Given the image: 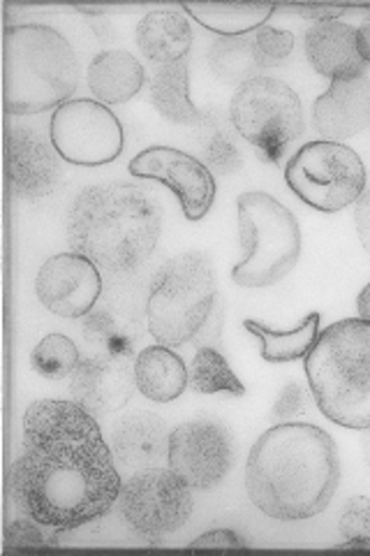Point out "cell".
I'll list each match as a JSON object with an SVG mask.
<instances>
[{
	"label": "cell",
	"mask_w": 370,
	"mask_h": 556,
	"mask_svg": "<svg viewBox=\"0 0 370 556\" xmlns=\"http://www.w3.org/2000/svg\"><path fill=\"white\" fill-rule=\"evenodd\" d=\"M114 462L91 413L77 402L40 399L24 415L14 503L51 531L93 525L118 503L123 480Z\"/></svg>",
	"instance_id": "cell-1"
},
{
	"label": "cell",
	"mask_w": 370,
	"mask_h": 556,
	"mask_svg": "<svg viewBox=\"0 0 370 556\" xmlns=\"http://www.w3.org/2000/svg\"><path fill=\"white\" fill-rule=\"evenodd\" d=\"M357 311H359V318L370 323V283L361 290L359 300H357Z\"/></svg>",
	"instance_id": "cell-39"
},
{
	"label": "cell",
	"mask_w": 370,
	"mask_h": 556,
	"mask_svg": "<svg viewBox=\"0 0 370 556\" xmlns=\"http://www.w3.org/2000/svg\"><path fill=\"white\" fill-rule=\"evenodd\" d=\"M88 89L102 104H123L132 100L146 84V70L130 51H102L88 65Z\"/></svg>",
	"instance_id": "cell-21"
},
{
	"label": "cell",
	"mask_w": 370,
	"mask_h": 556,
	"mask_svg": "<svg viewBox=\"0 0 370 556\" xmlns=\"http://www.w3.org/2000/svg\"><path fill=\"white\" fill-rule=\"evenodd\" d=\"M339 531L345 538V545L336 549H370V498L355 496L349 498L339 521Z\"/></svg>",
	"instance_id": "cell-31"
},
{
	"label": "cell",
	"mask_w": 370,
	"mask_h": 556,
	"mask_svg": "<svg viewBox=\"0 0 370 556\" xmlns=\"http://www.w3.org/2000/svg\"><path fill=\"white\" fill-rule=\"evenodd\" d=\"M79 348L65 334H47L33 348L30 364L33 369L49 380H61L73 376L79 367Z\"/></svg>",
	"instance_id": "cell-30"
},
{
	"label": "cell",
	"mask_w": 370,
	"mask_h": 556,
	"mask_svg": "<svg viewBox=\"0 0 370 556\" xmlns=\"http://www.w3.org/2000/svg\"><path fill=\"white\" fill-rule=\"evenodd\" d=\"M312 124L327 142H343L370 126V79L366 75L331 81L312 104Z\"/></svg>",
	"instance_id": "cell-17"
},
{
	"label": "cell",
	"mask_w": 370,
	"mask_h": 556,
	"mask_svg": "<svg viewBox=\"0 0 370 556\" xmlns=\"http://www.w3.org/2000/svg\"><path fill=\"white\" fill-rule=\"evenodd\" d=\"M77 10H79V12H84V14H93V16H95V14H102V12H104L102 8H77Z\"/></svg>",
	"instance_id": "cell-41"
},
{
	"label": "cell",
	"mask_w": 370,
	"mask_h": 556,
	"mask_svg": "<svg viewBox=\"0 0 370 556\" xmlns=\"http://www.w3.org/2000/svg\"><path fill=\"white\" fill-rule=\"evenodd\" d=\"M169 433L161 415L135 410L123 415L112 431V455L116 464L132 471L155 468L167 457Z\"/></svg>",
	"instance_id": "cell-20"
},
{
	"label": "cell",
	"mask_w": 370,
	"mask_h": 556,
	"mask_svg": "<svg viewBox=\"0 0 370 556\" xmlns=\"http://www.w3.org/2000/svg\"><path fill=\"white\" fill-rule=\"evenodd\" d=\"M306 378L317 408L347 429H370V323H333L306 357Z\"/></svg>",
	"instance_id": "cell-5"
},
{
	"label": "cell",
	"mask_w": 370,
	"mask_h": 556,
	"mask_svg": "<svg viewBox=\"0 0 370 556\" xmlns=\"http://www.w3.org/2000/svg\"><path fill=\"white\" fill-rule=\"evenodd\" d=\"M248 543L243 538L229 529H214L208 533H202L197 541H192L188 547L197 549V547H245Z\"/></svg>",
	"instance_id": "cell-35"
},
{
	"label": "cell",
	"mask_w": 370,
	"mask_h": 556,
	"mask_svg": "<svg viewBox=\"0 0 370 556\" xmlns=\"http://www.w3.org/2000/svg\"><path fill=\"white\" fill-rule=\"evenodd\" d=\"M137 45L142 54L157 65L186 61L192 47V28L179 12L157 10L137 24Z\"/></svg>",
	"instance_id": "cell-22"
},
{
	"label": "cell",
	"mask_w": 370,
	"mask_h": 556,
	"mask_svg": "<svg viewBox=\"0 0 370 556\" xmlns=\"http://www.w3.org/2000/svg\"><path fill=\"white\" fill-rule=\"evenodd\" d=\"M5 110L30 116L59 110L77 91L79 61L73 45L47 24L5 30Z\"/></svg>",
	"instance_id": "cell-4"
},
{
	"label": "cell",
	"mask_w": 370,
	"mask_h": 556,
	"mask_svg": "<svg viewBox=\"0 0 370 556\" xmlns=\"http://www.w3.org/2000/svg\"><path fill=\"white\" fill-rule=\"evenodd\" d=\"M336 441L306 422L273 425L255 441L245 464L253 506L271 519L298 521L320 515L339 492Z\"/></svg>",
	"instance_id": "cell-2"
},
{
	"label": "cell",
	"mask_w": 370,
	"mask_h": 556,
	"mask_svg": "<svg viewBox=\"0 0 370 556\" xmlns=\"http://www.w3.org/2000/svg\"><path fill=\"white\" fill-rule=\"evenodd\" d=\"M253 45L259 67H276L292 54L294 35L290 30L261 26L253 35Z\"/></svg>",
	"instance_id": "cell-32"
},
{
	"label": "cell",
	"mask_w": 370,
	"mask_h": 556,
	"mask_svg": "<svg viewBox=\"0 0 370 556\" xmlns=\"http://www.w3.org/2000/svg\"><path fill=\"white\" fill-rule=\"evenodd\" d=\"M366 431H368V437L363 439V452H366V459L370 464V429H366Z\"/></svg>",
	"instance_id": "cell-40"
},
{
	"label": "cell",
	"mask_w": 370,
	"mask_h": 556,
	"mask_svg": "<svg viewBox=\"0 0 370 556\" xmlns=\"http://www.w3.org/2000/svg\"><path fill=\"white\" fill-rule=\"evenodd\" d=\"M5 144L12 193L24 200H38L54 193L63 179V167L51 139L30 126H8Z\"/></svg>",
	"instance_id": "cell-16"
},
{
	"label": "cell",
	"mask_w": 370,
	"mask_h": 556,
	"mask_svg": "<svg viewBox=\"0 0 370 556\" xmlns=\"http://www.w3.org/2000/svg\"><path fill=\"white\" fill-rule=\"evenodd\" d=\"M188 382L190 388L200 394H218V392H227L234 396L245 394L243 382L237 378V374L232 371V367H229L222 353H218L216 348L210 345H202L195 353V359H192L188 369Z\"/></svg>",
	"instance_id": "cell-29"
},
{
	"label": "cell",
	"mask_w": 370,
	"mask_h": 556,
	"mask_svg": "<svg viewBox=\"0 0 370 556\" xmlns=\"http://www.w3.org/2000/svg\"><path fill=\"white\" fill-rule=\"evenodd\" d=\"M42 306L61 318H81L102 298L100 267L75 251L49 257L35 278Z\"/></svg>",
	"instance_id": "cell-14"
},
{
	"label": "cell",
	"mask_w": 370,
	"mask_h": 556,
	"mask_svg": "<svg viewBox=\"0 0 370 556\" xmlns=\"http://www.w3.org/2000/svg\"><path fill=\"white\" fill-rule=\"evenodd\" d=\"M210 70L229 84L243 86L259 77V63L255 56L253 38H220L208 51Z\"/></svg>",
	"instance_id": "cell-28"
},
{
	"label": "cell",
	"mask_w": 370,
	"mask_h": 556,
	"mask_svg": "<svg viewBox=\"0 0 370 556\" xmlns=\"http://www.w3.org/2000/svg\"><path fill=\"white\" fill-rule=\"evenodd\" d=\"M306 56L315 73L331 81L361 77L366 70L357 28L345 22L312 24L306 33Z\"/></svg>",
	"instance_id": "cell-19"
},
{
	"label": "cell",
	"mask_w": 370,
	"mask_h": 556,
	"mask_svg": "<svg viewBox=\"0 0 370 556\" xmlns=\"http://www.w3.org/2000/svg\"><path fill=\"white\" fill-rule=\"evenodd\" d=\"M161 232V202L151 190L126 181L84 188L67 212L69 249L110 274L142 267Z\"/></svg>",
	"instance_id": "cell-3"
},
{
	"label": "cell",
	"mask_w": 370,
	"mask_h": 556,
	"mask_svg": "<svg viewBox=\"0 0 370 556\" xmlns=\"http://www.w3.org/2000/svg\"><path fill=\"white\" fill-rule=\"evenodd\" d=\"M137 390L132 355L102 351L79 362L69 376V394L93 417H110L130 404Z\"/></svg>",
	"instance_id": "cell-15"
},
{
	"label": "cell",
	"mask_w": 370,
	"mask_h": 556,
	"mask_svg": "<svg viewBox=\"0 0 370 556\" xmlns=\"http://www.w3.org/2000/svg\"><path fill=\"white\" fill-rule=\"evenodd\" d=\"M102 300V298H100ZM146 304L142 306L130 290H110L84 323V337L110 353L132 355V348L144 337Z\"/></svg>",
	"instance_id": "cell-18"
},
{
	"label": "cell",
	"mask_w": 370,
	"mask_h": 556,
	"mask_svg": "<svg viewBox=\"0 0 370 556\" xmlns=\"http://www.w3.org/2000/svg\"><path fill=\"white\" fill-rule=\"evenodd\" d=\"M190 486L171 468H144L118 494V510L126 525L146 541L179 531L192 515Z\"/></svg>",
	"instance_id": "cell-11"
},
{
	"label": "cell",
	"mask_w": 370,
	"mask_h": 556,
	"mask_svg": "<svg viewBox=\"0 0 370 556\" xmlns=\"http://www.w3.org/2000/svg\"><path fill=\"white\" fill-rule=\"evenodd\" d=\"M216 298V271L204 253L190 251L167 260L146 294L151 337L167 348L192 341L206 327Z\"/></svg>",
	"instance_id": "cell-6"
},
{
	"label": "cell",
	"mask_w": 370,
	"mask_h": 556,
	"mask_svg": "<svg viewBox=\"0 0 370 556\" xmlns=\"http://www.w3.org/2000/svg\"><path fill=\"white\" fill-rule=\"evenodd\" d=\"M44 529H42L40 521H35L28 515L24 519H12L8 529H5V549L16 552V549L59 547L56 535L44 533Z\"/></svg>",
	"instance_id": "cell-33"
},
{
	"label": "cell",
	"mask_w": 370,
	"mask_h": 556,
	"mask_svg": "<svg viewBox=\"0 0 370 556\" xmlns=\"http://www.w3.org/2000/svg\"><path fill=\"white\" fill-rule=\"evenodd\" d=\"M137 390L151 402L167 404L179 399L188 386L186 362L167 345H149L135 359Z\"/></svg>",
	"instance_id": "cell-23"
},
{
	"label": "cell",
	"mask_w": 370,
	"mask_h": 556,
	"mask_svg": "<svg viewBox=\"0 0 370 556\" xmlns=\"http://www.w3.org/2000/svg\"><path fill=\"white\" fill-rule=\"evenodd\" d=\"M355 225L361 239V247L370 255V188L363 190L361 198L355 202Z\"/></svg>",
	"instance_id": "cell-36"
},
{
	"label": "cell",
	"mask_w": 370,
	"mask_h": 556,
	"mask_svg": "<svg viewBox=\"0 0 370 556\" xmlns=\"http://www.w3.org/2000/svg\"><path fill=\"white\" fill-rule=\"evenodd\" d=\"M310 396L298 382H292L283 390V394L278 396V402L271 410V420L276 425H283V422H296L298 417L308 413L310 406Z\"/></svg>",
	"instance_id": "cell-34"
},
{
	"label": "cell",
	"mask_w": 370,
	"mask_h": 556,
	"mask_svg": "<svg viewBox=\"0 0 370 556\" xmlns=\"http://www.w3.org/2000/svg\"><path fill=\"white\" fill-rule=\"evenodd\" d=\"M229 118L237 135L251 142L267 163H278L283 149L304 132L302 100L285 81L257 77L237 89Z\"/></svg>",
	"instance_id": "cell-8"
},
{
	"label": "cell",
	"mask_w": 370,
	"mask_h": 556,
	"mask_svg": "<svg viewBox=\"0 0 370 556\" xmlns=\"http://www.w3.org/2000/svg\"><path fill=\"white\" fill-rule=\"evenodd\" d=\"M292 10H296L298 14H304L306 20H310V22H315V24L339 22V16L345 12V8H331V5H327V8H322V5H315V8H310V5H298V8H292Z\"/></svg>",
	"instance_id": "cell-37"
},
{
	"label": "cell",
	"mask_w": 370,
	"mask_h": 556,
	"mask_svg": "<svg viewBox=\"0 0 370 556\" xmlns=\"http://www.w3.org/2000/svg\"><path fill=\"white\" fill-rule=\"evenodd\" d=\"M167 464L190 490H214L234 466V439L229 429L200 417L169 433Z\"/></svg>",
	"instance_id": "cell-12"
},
{
	"label": "cell",
	"mask_w": 370,
	"mask_h": 556,
	"mask_svg": "<svg viewBox=\"0 0 370 556\" xmlns=\"http://www.w3.org/2000/svg\"><path fill=\"white\" fill-rule=\"evenodd\" d=\"M186 14L214 30L222 38H241L245 33L259 30L276 12V5H245V3H183Z\"/></svg>",
	"instance_id": "cell-25"
},
{
	"label": "cell",
	"mask_w": 370,
	"mask_h": 556,
	"mask_svg": "<svg viewBox=\"0 0 370 556\" xmlns=\"http://www.w3.org/2000/svg\"><path fill=\"white\" fill-rule=\"evenodd\" d=\"M234 132L232 118L222 116L218 110L204 112L197 126V142L206 159V167H216L220 174H232L243 165Z\"/></svg>",
	"instance_id": "cell-27"
},
{
	"label": "cell",
	"mask_w": 370,
	"mask_h": 556,
	"mask_svg": "<svg viewBox=\"0 0 370 556\" xmlns=\"http://www.w3.org/2000/svg\"><path fill=\"white\" fill-rule=\"evenodd\" d=\"M285 181L292 193L317 212H341L355 204L366 190V169L355 149L341 142H308L288 167Z\"/></svg>",
	"instance_id": "cell-9"
},
{
	"label": "cell",
	"mask_w": 370,
	"mask_h": 556,
	"mask_svg": "<svg viewBox=\"0 0 370 556\" xmlns=\"http://www.w3.org/2000/svg\"><path fill=\"white\" fill-rule=\"evenodd\" d=\"M357 45L366 63H370V14L361 22V26L357 28Z\"/></svg>",
	"instance_id": "cell-38"
},
{
	"label": "cell",
	"mask_w": 370,
	"mask_h": 556,
	"mask_svg": "<svg viewBox=\"0 0 370 556\" xmlns=\"http://www.w3.org/2000/svg\"><path fill=\"white\" fill-rule=\"evenodd\" d=\"M243 325L261 341V357L273 364L308 357L312 345L320 339V313H310L302 325L290 329V332H278V329L257 320H245Z\"/></svg>",
	"instance_id": "cell-26"
},
{
	"label": "cell",
	"mask_w": 370,
	"mask_h": 556,
	"mask_svg": "<svg viewBox=\"0 0 370 556\" xmlns=\"http://www.w3.org/2000/svg\"><path fill=\"white\" fill-rule=\"evenodd\" d=\"M237 208L245 257L232 269L234 283L243 288L280 283L302 257V228L296 216L261 190L243 193Z\"/></svg>",
	"instance_id": "cell-7"
},
{
	"label": "cell",
	"mask_w": 370,
	"mask_h": 556,
	"mask_svg": "<svg viewBox=\"0 0 370 556\" xmlns=\"http://www.w3.org/2000/svg\"><path fill=\"white\" fill-rule=\"evenodd\" d=\"M130 174L137 179L165 184L179 198L188 220H202L216 200V179L206 163L181 149L149 147L130 161Z\"/></svg>",
	"instance_id": "cell-13"
},
{
	"label": "cell",
	"mask_w": 370,
	"mask_h": 556,
	"mask_svg": "<svg viewBox=\"0 0 370 556\" xmlns=\"http://www.w3.org/2000/svg\"><path fill=\"white\" fill-rule=\"evenodd\" d=\"M49 139L65 163L81 167L114 163L126 147L118 116L91 98L67 100L51 112Z\"/></svg>",
	"instance_id": "cell-10"
},
{
	"label": "cell",
	"mask_w": 370,
	"mask_h": 556,
	"mask_svg": "<svg viewBox=\"0 0 370 556\" xmlns=\"http://www.w3.org/2000/svg\"><path fill=\"white\" fill-rule=\"evenodd\" d=\"M149 96L157 114L171 121V124L197 128L204 118V112L190 100V73L186 61L157 65L149 86Z\"/></svg>",
	"instance_id": "cell-24"
}]
</instances>
